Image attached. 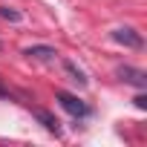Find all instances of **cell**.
I'll use <instances>...</instances> for the list:
<instances>
[{"instance_id":"obj_1","label":"cell","mask_w":147,"mask_h":147,"mask_svg":"<svg viewBox=\"0 0 147 147\" xmlns=\"http://www.w3.org/2000/svg\"><path fill=\"white\" fill-rule=\"evenodd\" d=\"M55 98H58V104L69 113V115H75V118H84V115H90V110H87V104L78 98V95H72V92H63V90H58L55 92Z\"/></svg>"},{"instance_id":"obj_2","label":"cell","mask_w":147,"mask_h":147,"mask_svg":"<svg viewBox=\"0 0 147 147\" xmlns=\"http://www.w3.org/2000/svg\"><path fill=\"white\" fill-rule=\"evenodd\" d=\"M113 40H118V43H124V46H130V49H141V35H138L136 29H130V26L115 29V32H113Z\"/></svg>"},{"instance_id":"obj_3","label":"cell","mask_w":147,"mask_h":147,"mask_svg":"<svg viewBox=\"0 0 147 147\" xmlns=\"http://www.w3.org/2000/svg\"><path fill=\"white\" fill-rule=\"evenodd\" d=\"M118 75H121V81H124V84H133V87H138V90H144V87H147V75H144V69L121 66V69H118Z\"/></svg>"},{"instance_id":"obj_4","label":"cell","mask_w":147,"mask_h":147,"mask_svg":"<svg viewBox=\"0 0 147 147\" xmlns=\"http://www.w3.org/2000/svg\"><path fill=\"white\" fill-rule=\"evenodd\" d=\"M35 118H38V121H40V124H43L49 133H55V136L61 133V127H58V118H55L52 113H46V110H35Z\"/></svg>"},{"instance_id":"obj_5","label":"cell","mask_w":147,"mask_h":147,"mask_svg":"<svg viewBox=\"0 0 147 147\" xmlns=\"http://www.w3.org/2000/svg\"><path fill=\"white\" fill-rule=\"evenodd\" d=\"M26 55L29 58H38V61H55L58 58V52L52 46H32V49H26Z\"/></svg>"},{"instance_id":"obj_6","label":"cell","mask_w":147,"mask_h":147,"mask_svg":"<svg viewBox=\"0 0 147 147\" xmlns=\"http://www.w3.org/2000/svg\"><path fill=\"white\" fill-rule=\"evenodd\" d=\"M63 69H66L69 75H72V81H75V84H81V87L87 84V75H84V72H81L75 63H72V61H63Z\"/></svg>"},{"instance_id":"obj_7","label":"cell","mask_w":147,"mask_h":147,"mask_svg":"<svg viewBox=\"0 0 147 147\" xmlns=\"http://www.w3.org/2000/svg\"><path fill=\"white\" fill-rule=\"evenodd\" d=\"M0 18H6V20H20V15H18L15 9H9V6H0Z\"/></svg>"},{"instance_id":"obj_8","label":"cell","mask_w":147,"mask_h":147,"mask_svg":"<svg viewBox=\"0 0 147 147\" xmlns=\"http://www.w3.org/2000/svg\"><path fill=\"white\" fill-rule=\"evenodd\" d=\"M133 101H136V107H138V110H144V107H147V98H144V95H136Z\"/></svg>"},{"instance_id":"obj_9","label":"cell","mask_w":147,"mask_h":147,"mask_svg":"<svg viewBox=\"0 0 147 147\" xmlns=\"http://www.w3.org/2000/svg\"><path fill=\"white\" fill-rule=\"evenodd\" d=\"M0 98H9V90H6L3 84H0Z\"/></svg>"}]
</instances>
